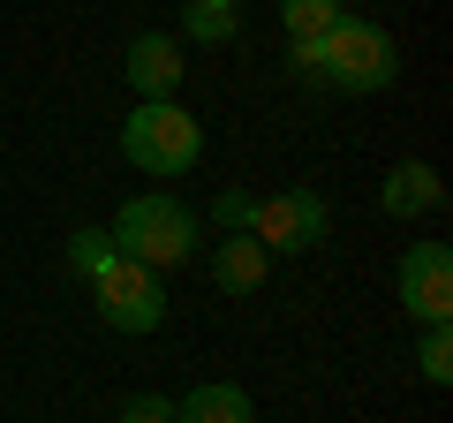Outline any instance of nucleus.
<instances>
[{"label":"nucleus","mask_w":453,"mask_h":423,"mask_svg":"<svg viewBox=\"0 0 453 423\" xmlns=\"http://www.w3.org/2000/svg\"><path fill=\"white\" fill-rule=\"evenodd\" d=\"M295 68L318 76V83H333V91H348V98H363V91H386V83L401 76V46H393V31H378V23L340 16L318 46L295 53Z\"/></svg>","instance_id":"f257e3e1"},{"label":"nucleus","mask_w":453,"mask_h":423,"mask_svg":"<svg viewBox=\"0 0 453 423\" xmlns=\"http://www.w3.org/2000/svg\"><path fill=\"white\" fill-rule=\"evenodd\" d=\"M113 250L151 273H174V265L196 258V212L174 204V196H129L121 219H113Z\"/></svg>","instance_id":"f03ea898"},{"label":"nucleus","mask_w":453,"mask_h":423,"mask_svg":"<svg viewBox=\"0 0 453 423\" xmlns=\"http://www.w3.org/2000/svg\"><path fill=\"white\" fill-rule=\"evenodd\" d=\"M121 151H129L136 174L174 181V174H189V166H196V151H204V129H196V114H181L174 98H144V106L121 121Z\"/></svg>","instance_id":"7ed1b4c3"},{"label":"nucleus","mask_w":453,"mask_h":423,"mask_svg":"<svg viewBox=\"0 0 453 423\" xmlns=\"http://www.w3.org/2000/svg\"><path fill=\"white\" fill-rule=\"evenodd\" d=\"M91 295H98V318L113 333H159L166 326V273H151L136 258H113L91 280Z\"/></svg>","instance_id":"20e7f679"},{"label":"nucleus","mask_w":453,"mask_h":423,"mask_svg":"<svg viewBox=\"0 0 453 423\" xmlns=\"http://www.w3.org/2000/svg\"><path fill=\"white\" fill-rule=\"evenodd\" d=\"M325 227H333V212H325V196H310V189L257 196V212H250V235L265 242V258H303V250L325 242Z\"/></svg>","instance_id":"39448f33"},{"label":"nucleus","mask_w":453,"mask_h":423,"mask_svg":"<svg viewBox=\"0 0 453 423\" xmlns=\"http://www.w3.org/2000/svg\"><path fill=\"white\" fill-rule=\"evenodd\" d=\"M401 303L423 326H453V250L446 242H416L401 258Z\"/></svg>","instance_id":"423d86ee"},{"label":"nucleus","mask_w":453,"mask_h":423,"mask_svg":"<svg viewBox=\"0 0 453 423\" xmlns=\"http://www.w3.org/2000/svg\"><path fill=\"white\" fill-rule=\"evenodd\" d=\"M121 68H129V83H136L144 98H174V83H181V46H174L166 31H144V38H129Z\"/></svg>","instance_id":"0eeeda50"},{"label":"nucleus","mask_w":453,"mask_h":423,"mask_svg":"<svg viewBox=\"0 0 453 423\" xmlns=\"http://www.w3.org/2000/svg\"><path fill=\"white\" fill-rule=\"evenodd\" d=\"M265 242L257 235H219L211 242V280H219V295H257L265 288Z\"/></svg>","instance_id":"6e6552de"},{"label":"nucleus","mask_w":453,"mask_h":423,"mask_svg":"<svg viewBox=\"0 0 453 423\" xmlns=\"http://www.w3.org/2000/svg\"><path fill=\"white\" fill-rule=\"evenodd\" d=\"M378 196H386V212H393V219H423V212H438V204H446V181H438L423 159H401V166L386 174V189H378Z\"/></svg>","instance_id":"1a4fd4ad"},{"label":"nucleus","mask_w":453,"mask_h":423,"mask_svg":"<svg viewBox=\"0 0 453 423\" xmlns=\"http://www.w3.org/2000/svg\"><path fill=\"white\" fill-rule=\"evenodd\" d=\"M174 423H250V393L226 386V378H211L189 401H174Z\"/></svg>","instance_id":"9d476101"},{"label":"nucleus","mask_w":453,"mask_h":423,"mask_svg":"<svg viewBox=\"0 0 453 423\" xmlns=\"http://www.w3.org/2000/svg\"><path fill=\"white\" fill-rule=\"evenodd\" d=\"M348 16V0H280V31H288V46L303 53V46H318L333 23Z\"/></svg>","instance_id":"9b49d317"},{"label":"nucleus","mask_w":453,"mask_h":423,"mask_svg":"<svg viewBox=\"0 0 453 423\" xmlns=\"http://www.w3.org/2000/svg\"><path fill=\"white\" fill-rule=\"evenodd\" d=\"M181 31H189L196 46H226V38L242 31V8H226V0H189V8H181Z\"/></svg>","instance_id":"f8f14e48"},{"label":"nucleus","mask_w":453,"mask_h":423,"mask_svg":"<svg viewBox=\"0 0 453 423\" xmlns=\"http://www.w3.org/2000/svg\"><path fill=\"white\" fill-rule=\"evenodd\" d=\"M113 258H121V250H113V235H106V227H76V235H68V265H76L83 280H98Z\"/></svg>","instance_id":"ddd939ff"},{"label":"nucleus","mask_w":453,"mask_h":423,"mask_svg":"<svg viewBox=\"0 0 453 423\" xmlns=\"http://www.w3.org/2000/svg\"><path fill=\"white\" fill-rule=\"evenodd\" d=\"M416 371L431 378V386H446V378H453V326H423V348H416Z\"/></svg>","instance_id":"4468645a"},{"label":"nucleus","mask_w":453,"mask_h":423,"mask_svg":"<svg viewBox=\"0 0 453 423\" xmlns=\"http://www.w3.org/2000/svg\"><path fill=\"white\" fill-rule=\"evenodd\" d=\"M250 212H257V196H250V189H219V196H211L219 235H250Z\"/></svg>","instance_id":"2eb2a0df"},{"label":"nucleus","mask_w":453,"mask_h":423,"mask_svg":"<svg viewBox=\"0 0 453 423\" xmlns=\"http://www.w3.org/2000/svg\"><path fill=\"white\" fill-rule=\"evenodd\" d=\"M121 423H174V401L166 393H129L121 401Z\"/></svg>","instance_id":"dca6fc26"},{"label":"nucleus","mask_w":453,"mask_h":423,"mask_svg":"<svg viewBox=\"0 0 453 423\" xmlns=\"http://www.w3.org/2000/svg\"><path fill=\"white\" fill-rule=\"evenodd\" d=\"M226 8H234V0H226Z\"/></svg>","instance_id":"f3484780"}]
</instances>
